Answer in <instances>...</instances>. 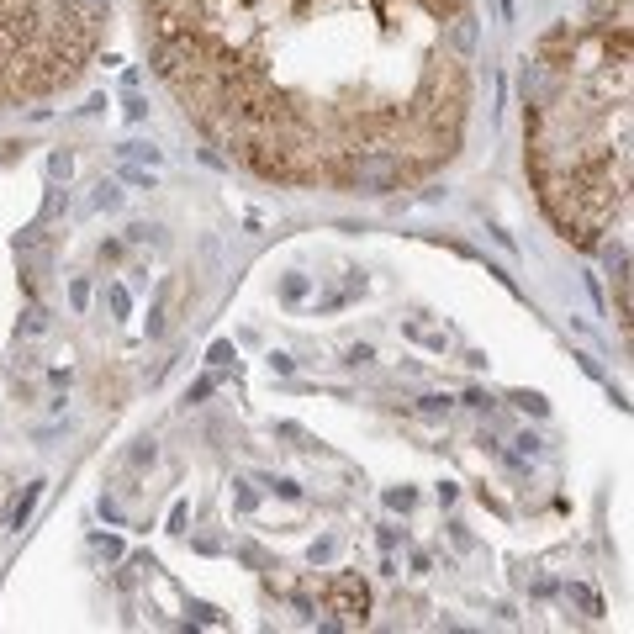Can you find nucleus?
<instances>
[{
  "instance_id": "1",
  "label": "nucleus",
  "mask_w": 634,
  "mask_h": 634,
  "mask_svg": "<svg viewBox=\"0 0 634 634\" xmlns=\"http://www.w3.org/2000/svg\"><path fill=\"white\" fill-rule=\"evenodd\" d=\"M407 170H413V164L402 154H391V148H349V154L333 164V175L360 196H397Z\"/></svg>"
},
{
  "instance_id": "2",
  "label": "nucleus",
  "mask_w": 634,
  "mask_h": 634,
  "mask_svg": "<svg viewBox=\"0 0 634 634\" xmlns=\"http://www.w3.org/2000/svg\"><path fill=\"white\" fill-rule=\"evenodd\" d=\"M323 603H328V613H339L344 624H354L370 613V582L360 571H333L323 582Z\"/></svg>"
},
{
  "instance_id": "3",
  "label": "nucleus",
  "mask_w": 634,
  "mask_h": 634,
  "mask_svg": "<svg viewBox=\"0 0 634 634\" xmlns=\"http://www.w3.org/2000/svg\"><path fill=\"white\" fill-rule=\"evenodd\" d=\"M518 90H524V106L555 111V106H561V90H566V74L550 69V64H539V59H529L524 74H518Z\"/></svg>"
},
{
  "instance_id": "4",
  "label": "nucleus",
  "mask_w": 634,
  "mask_h": 634,
  "mask_svg": "<svg viewBox=\"0 0 634 634\" xmlns=\"http://www.w3.org/2000/svg\"><path fill=\"white\" fill-rule=\"evenodd\" d=\"M571 53H576V32L561 22V27H550L545 37L534 43V59L539 64H550V69H561L566 74V64H571Z\"/></svg>"
},
{
  "instance_id": "5",
  "label": "nucleus",
  "mask_w": 634,
  "mask_h": 634,
  "mask_svg": "<svg viewBox=\"0 0 634 634\" xmlns=\"http://www.w3.org/2000/svg\"><path fill=\"white\" fill-rule=\"evenodd\" d=\"M476 37H481V22H476L471 11H455L450 27H444V48H450L455 59H471V53H476Z\"/></svg>"
},
{
  "instance_id": "6",
  "label": "nucleus",
  "mask_w": 634,
  "mask_h": 634,
  "mask_svg": "<svg viewBox=\"0 0 634 634\" xmlns=\"http://www.w3.org/2000/svg\"><path fill=\"white\" fill-rule=\"evenodd\" d=\"M106 11H111V0H53V16H64L74 27H90V32L106 22Z\"/></svg>"
},
{
  "instance_id": "7",
  "label": "nucleus",
  "mask_w": 634,
  "mask_h": 634,
  "mask_svg": "<svg viewBox=\"0 0 634 634\" xmlns=\"http://www.w3.org/2000/svg\"><path fill=\"white\" fill-rule=\"evenodd\" d=\"M592 254H603V265H608V275H613V286H629V249L619 244V238H613V244L603 238V244L592 249Z\"/></svg>"
},
{
  "instance_id": "8",
  "label": "nucleus",
  "mask_w": 634,
  "mask_h": 634,
  "mask_svg": "<svg viewBox=\"0 0 634 634\" xmlns=\"http://www.w3.org/2000/svg\"><path fill=\"white\" fill-rule=\"evenodd\" d=\"M37 497H43V481H32V487H22V497H11V508H6V529H22L32 508H37Z\"/></svg>"
},
{
  "instance_id": "9",
  "label": "nucleus",
  "mask_w": 634,
  "mask_h": 634,
  "mask_svg": "<svg viewBox=\"0 0 634 634\" xmlns=\"http://www.w3.org/2000/svg\"><path fill=\"white\" fill-rule=\"evenodd\" d=\"M566 603H576V608L587 613V619H598V613H603V598H598L592 587H582V582H571V587H566Z\"/></svg>"
},
{
  "instance_id": "10",
  "label": "nucleus",
  "mask_w": 634,
  "mask_h": 634,
  "mask_svg": "<svg viewBox=\"0 0 634 634\" xmlns=\"http://www.w3.org/2000/svg\"><path fill=\"white\" fill-rule=\"evenodd\" d=\"M154 460H159V444L154 439H133V450H127V471H148Z\"/></svg>"
},
{
  "instance_id": "11",
  "label": "nucleus",
  "mask_w": 634,
  "mask_h": 634,
  "mask_svg": "<svg viewBox=\"0 0 634 634\" xmlns=\"http://www.w3.org/2000/svg\"><path fill=\"white\" fill-rule=\"evenodd\" d=\"M127 244H154V249H164L170 238H164L159 222H133V228H127Z\"/></svg>"
},
{
  "instance_id": "12",
  "label": "nucleus",
  "mask_w": 634,
  "mask_h": 634,
  "mask_svg": "<svg viewBox=\"0 0 634 634\" xmlns=\"http://www.w3.org/2000/svg\"><path fill=\"white\" fill-rule=\"evenodd\" d=\"M117 154H122L127 164H148V170H159V148H154V143H122Z\"/></svg>"
},
{
  "instance_id": "13",
  "label": "nucleus",
  "mask_w": 634,
  "mask_h": 634,
  "mask_svg": "<svg viewBox=\"0 0 634 634\" xmlns=\"http://www.w3.org/2000/svg\"><path fill=\"white\" fill-rule=\"evenodd\" d=\"M117 207H122L117 180H101V185H96V196H90V212H117Z\"/></svg>"
},
{
  "instance_id": "14",
  "label": "nucleus",
  "mask_w": 634,
  "mask_h": 634,
  "mask_svg": "<svg viewBox=\"0 0 634 634\" xmlns=\"http://www.w3.org/2000/svg\"><path fill=\"white\" fill-rule=\"evenodd\" d=\"M450 397H439V391H428V397H418V418H428V423H439V418H450Z\"/></svg>"
},
{
  "instance_id": "15",
  "label": "nucleus",
  "mask_w": 634,
  "mask_h": 634,
  "mask_svg": "<svg viewBox=\"0 0 634 634\" xmlns=\"http://www.w3.org/2000/svg\"><path fill=\"white\" fill-rule=\"evenodd\" d=\"M117 180H122V185H138V191H154V170H148V164H127V159H122Z\"/></svg>"
},
{
  "instance_id": "16",
  "label": "nucleus",
  "mask_w": 634,
  "mask_h": 634,
  "mask_svg": "<svg viewBox=\"0 0 634 634\" xmlns=\"http://www.w3.org/2000/svg\"><path fill=\"white\" fill-rule=\"evenodd\" d=\"M307 291H312V281H307L302 270L281 275V302H307Z\"/></svg>"
},
{
  "instance_id": "17",
  "label": "nucleus",
  "mask_w": 634,
  "mask_h": 634,
  "mask_svg": "<svg viewBox=\"0 0 634 634\" xmlns=\"http://www.w3.org/2000/svg\"><path fill=\"white\" fill-rule=\"evenodd\" d=\"M69 175H74V154H69V148H53V154H48V180L59 185Z\"/></svg>"
},
{
  "instance_id": "18",
  "label": "nucleus",
  "mask_w": 634,
  "mask_h": 634,
  "mask_svg": "<svg viewBox=\"0 0 634 634\" xmlns=\"http://www.w3.org/2000/svg\"><path fill=\"white\" fill-rule=\"evenodd\" d=\"M22 333H27V339H37V333H48V307H43V302H32V307L22 312Z\"/></svg>"
},
{
  "instance_id": "19",
  "label": "nucleus",
  "mask_w": 634,
  "mask_h": 634,
  "mask_svg": "<svg viewBox=\"0 0 634 634\" xmlns=\"http://www.w3.org/2000/svg\"><path fill=\"white\" fill-rule=\"evenodd\" d=\"M185 613H191L196 624H207V629H222V624H228V613H222V608H212V603H191Z\"/></svg>"
},
{
  "instance_id": "20",
  "label": "nucleus",
  "mask_w": 634,
  "mask_h": 634,
  "mask_svg": "<svg viewBox=\"0 0 634 634\" xmlns=\"http://www.w3.org/2000/svg\"><path fill=\"white\" fill-rule=\"evenodd\" d=\"M407 339H418V344H428V349H444V344H450V333L423 328V323H407Z\"/></svg>"
},
{
  "instance_id": "21",
  "label": "nucleus",
  "mask_w": 634,
  "mask_h": 634,
  "mask_svg": "<svg viewBox=\"0 0 634 634\" xmlns=\"http://www.w3.org/2000/svg\"><path fill=\"white\" fill-rule=\"evenodd\" d=\"M333 555H339V539H328V534H323V539H312L307 561H312V566H328V561H333Z\"/></svg>"
},
{
  "instance_id": "22",
  "label": "nucleus",
  "mask_w": 634,
  "mask_h": 634,
  "mask_svg": "<svg viewBox=\"0 0 634 634\" xmlns=\"http://www.w3.org/2000/svg\"><path fill=\"white\" fill-rule=\"evenodd\" d=\"M386 508L413 513V508H418V492H413V487H391V492H386Z\"/></svg>"
},
{
  "instance_id": "23",
  "label": "nucleus",
  "mask_w": 634,
  "mask_h": 634,
  "mask_svg": "<svg viewBox=\"0 0 634 634\" xmlns=\"http://www.w3.org/2000/svg\"><path fill=\"white\" fill-rule=\"evenodd\" d=\"M233 508H238V513H254V508H259V492L249 487V481H233Z\"/></svg>"
},
{
  "instance_id": "24",
  "label": "nucleus",
  "mask_w": 634,
  "mask_h": 634,
  "mask_svg": "<svg viewBox=\"0 0 634 634\" xmlns=\"http://www.w3.org/2000/svg\"><path fill=\"white\" fill-rule=\"evenodd\" d=\"M513 402L524 407V413H534V418H545V413H550V402L539 397V391H513Z\"/></svg>"
},
{
  "instance_id": "25",
  "label": "nucleus",
  "mask_w": 634,
  "mask_h": 634,
  "mask_svg": "<svg viewBox=\"0 0 634 634\" xmlns=\"http://www.w3.org/2000/svg\"><path fill=\"white\" fill-rule=\"evenodd\" d=\"M233 360H238V349H233L228 339H217V344L207 349V365H217V370H222V365H233Z\"/></svg>"
},
{
  "instance_id": "26",
  "label": "nucleus",
  "mask_w": 634,
  "mask_h": 634,
  "mask_svg": "<svg viewBox=\"0 0 634 634\" xmlns=\"http://www.w3.org/2000/svg\"><path fill=\"white\" fill-rule=\"evenodd\" d=\"M143 328H148V339H159V333L170 328V317H164V296H159L154 307H148V323H143Z\"/></svg>"
},
{
  "instance_id": "27",
  "label": "nucleus",
  "mask_w": 634,
  "mask_h": 634,
  "mask_svg": "<svg viewBox=\"0 0 634 634\" xmlns=\"http://www.w3.org/2000/svg\"><path fill=\"white\" fill-rule=\"evenodd\" d=\"M106 307L117 312V317H127V312H133V296H127L122 286H106Z\"/></svg>"
},
{
  "instance_id": "28",
  "label": "nucleus",
  "mask_w": 634,
  "mask_h": 634,
  "mask_svg": "<svg viewBox=\"0 0 634 634\" xmlns=\"http://www.w3.org/2000/svg\"><path fill=\"white\" fill-rule=\"evenodd\" d=\"M238 561H244V566H254V571H270V555L259 550V545H238Z\"/></svg>"
},
{
  "instance_id": "29",
  "label": "nucleus",
  "mask_w": 634,
  "mask_h": 634,
  "mask_svg": "<svg viewBox=\"0 0 634 634\" xmlns=\"http://www.w3.org/2000/svg\"><path fill=\"white\" fill-rule=\"evenodd\" d=\"M265 487H270L275 497H286V502H296V497H302V487H296V481H291V476H270V481H265Z\"/></svg>"
},
{
  "instance_id": "30",
  "label": "nucleus",
  "mask_w": 634,
  "mask_h": 634,
  "mask_svg": "<svg viewBox=\"0 0 634 634\" xmlns=\"http://www.w3.org/2000/svg\"><path fill=\"white\" fill-rule=\"evenodd\" d=\"M370 360H376V349H370V344H349V349H344V365H354V370L370 365Z\"/></svg>"
},
{
  "instance_id": "31",
  "label": "nucleus",
  "mask_w": 634,
  "mask_h": 634,
  "mask_svg": "<svg viewBox=\"0 0 634 634\" xmlns=\"http://www.w3.org/2000/svg\"><path fill=\"white\" fill-rule=\"evenodd\" d=\"M212 391H217V381H212V376H201V381H191V386H185V402H207Z\"/></svg>"
},
{
  "instance_id": "32",
  "label": "nucleus",
  "mask_w": 634,
  "mask_h": 634,
  "mask_svg": "<svg viewBox=\"0 0 634 634\" xmlns=\"http://www.w3.org/2000/svg\"><path fill=\"white\" fill-rule=\"evenodd\" d=\"M69 307H74V312L90 307V281H69Z\"/></svg>"
},
{
  "instance_id": "33",
  "label": "nucleus",
  "mask_w": 634,
  "mask_h": 634,
  "mask_svg": "<svg viewBox=\"0 0 634 634\" xmlns=\"http://www.w3.org/2000/svg\"><path fill=\"white\" fill-rule=\"evenodd\" d=\"M465 407H476V413H492L497 397H487V391H465Z\"/></svg>"
},
{
  "instance_id": "34",
  "label": "nucleus",
  "mask_w": 634,
  "mask_h": 634,
  "mask_svg": "<svg viewBox=\"0 0 634 634\" xmlns=\"http://www.w3.org/2000/svg\"><path fill=\"white\" fill-rule=\"evenodd\" d=\"M122 111H127V122H143V117H148V101H143V96H127Z\"/></svg>"
},
{
  "instance_id": "35",
  "label": "nucleus",
  "mask_w": 634,
  "mask_h": 634,
  "mask_svg": "<svg viewBox=\"0 0 634 634\" xmlns=\"http://www.w3.org/2000/svg\"><path fill=\"white\" fill-rule=\"evenodd\" d=\"M513 444H518V455H539V450H545V439H539V434H518Z\"/></svg>"
},
{
  "instance_id": "36",
  "label": "nucleus",
  "mask_w": 634,
  "mask_h": 634,
  "mask_svg": "<svg viewBox=\"0 0 634 634\" xmlns=\"http://www.w3.org/2000/svg\"><path fill=\"white\" fill-rule=\"evenodd\" d=\"M185 524H191V508H185V502H175V508H170V529L185 534Z\"/></svg>"
},
{
  "instance_id": "37",
  "label": "nucleus",
  "mask_w": 634,
  "mask_h": 634,
  "mask_svg": "<svg viewBox=\"0 0 634 634\" xmlns=\"http://www.w3.org/2000/svg\"><path fill=\"white\" fill-rule=\"evenodd\" d=\"M270 370H275V376H291V370H296V360H291V354H281V349H275V354H270Z\"/></svg>"
},
{
  "instance_id": "38",
  "label": "nucleus",
  "mask_w": 634,
  "mask_h": 634,
  "mask_svg": "<svg viewBox=\"0 0 634 634\" xmlns=\"http://www.w3.org/2000/svg\"><path fill=\"white\" fill-rule=\"evenodd\" d=\"M101 518H106V524H122V508H117V497H101Z\"/></svg>"
},
{
  "instance_id": "39",
  "label": "nucleus",
  "mask_w": 634,
  "mask_h": 634,
  "mask_svg": "<svg viewBox=\"0 0 634 634\" xmlns=\"http://www.w3.org/2000/svg\"><path fill=\"white\" fill-rule=\"evenodd\" d=\"M96 550L106 555V561H117V555H122V539H96Z\"/></svg>"
},
{
  "instance_id": "40",
  "label": "nucleus",
  "mask_w": 634,
  "mask_h": 634,
  "mask_svg": "<svg viewBox=\"0 0 634 634\" xmlns=\"http://www.w3.org/2000/svg\"><path fill=\"white\" fill-rule=\"evenodd\" d=\"M576 360H582V370H587V376H592V381H603V365H598V360H592V354H576Z\"/></svg>"
}]
</instances>
